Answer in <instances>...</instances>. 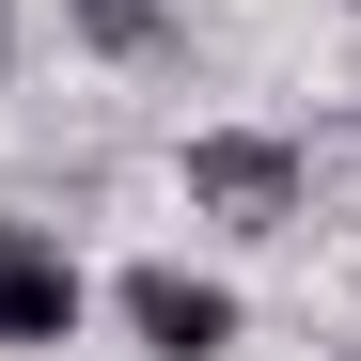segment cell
I'll return each mask as SVG.
<instances>
[{"label": "cell", "mask_w": 361, "mask_h": 361, "mask_svg": "<svg viewBox=\"0 0 361 361\" xmlns=\"http://www.w3.org/2000/svg\"><path fill=\"white\" fill-rule=\"evenodd\" d=\"M189 220H220V235H298L314 220V157H298L283 126H189Z\"/></svg>", "instance_id": "obj_1"}, {"label": "cell", "mask_w": 361, "mask_h": 361, "mask_svg": "<svg viewBox=\"0 0 361 361\" xmlns=\"http://www.w3.org/2000/svg\"><path fill=\"white\" fill-rule=\"evenodd\" d=\"M110 314H126V345H142V361H235V330H252V314H235V283L173 267V252L110 283Z\"/></svg>", "instance_id": "obj_2"}, {"label": "cell", "mask_w": 361, "mask_h": 361, "mask_svg": "<svg viewBox=\"0 0 361 361\" xmlns=\"http://www.w3.org/2000/svg\"><path fill=\"white\" fill-rule=\"evenodd\" d=\"M0 345H79V252L47 220H0Z\"/></svg>", "instance_id": "obj_3"}, {"label": "cell", "mask_w": 361, "mask_h": 361, "mask_svg": "<svg viewBox=\"0 0 361 361\" xmlns=\"http://www.w3.org/2000/svg\"><path fill=\"white\" fill-rule=\"evenodd\" d=\"M63 16H79V47H94V63H189V32H173V0H63Z\"/></svg>", "instance_id": "obj_4"}, {"label": "cell", "mask_w": 361, "mask_h": 361, "mask_svg": "<svg viewBox=\"0 0 361 361\" xmlns=\"http://www.w3.org/2000/svg\"><path fill=\"white\" fill-rule=\"evenodd\" d=\"M0 47H16V0H0Z\"/></svg>", "instance_id": "obj_5"}]
</instances>
